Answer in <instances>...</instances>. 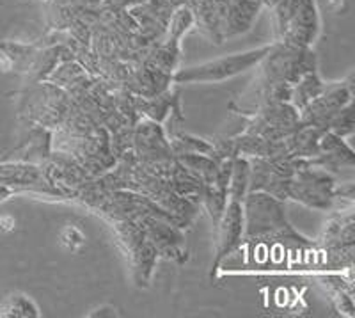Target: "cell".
<instances>
[{"instance_id":"obj_1","label":"cell","mask_w":355,"mask_h":318,"mask_svg":"<svg viewBox=\"0 0 355 318\" xmlns=\"http://www.w3.org/2000/svg\"><path fill=\"white\" fill-rule=\"evenodd\" d=\"M284 198H291L313 208L327 210L336 199V181L327 171H313L309 164L299 160L286 181Z\"/></svg>"},{"instance_id":"obj_2","label":"cell","mask_w":355,"mask_h":318,"mask_svg":"<svg viewBox=\"0 0 355 318\" xmlns=\"http://www.w3.org/2000/svg\"><path fill=\"white\" fill-rule=\"evenodd\" d=\"M270 50V47H263L259 50H250L245 53H234V56L220 57V59L210 60L205 65L194 66V68H187L178 72L173 77L174 82L178 84H194V82H222L227 78L240 75V73L247 72L254 65H258L259 60L265 59L266 52Z\"/></svg>"},{"instance_id":"obj_3","label":"cell","mask_w":355,"mask_h":318,"mask_svg":"<svg viewBox=\"0 0 355 318\" xmlns=\"http://www.w3.org/2000/svg\"><path fill=\"white\" fill-rule=\"evenodd\" d=\"M279 31L290 47H307L318 33L315 4L311 0H290L281 6Z\"/></svg>"},{"instance_id":"obj_4","label":"cell","mask_w":355,"mask_h":318,"mask_svg":"<svg viewBox=\"0 0 355 318\" xmlns=\"http://www.w3.org/2000/svg\"><path fill=\"white\" fill-rule=\"evenodd\" d=\"M352 97H354V89H352L350 82H343V84H332L325 85L322 89V93L311 100L309 103L302 109V121L306 126H315V128L323 130L329 128V123L332 117L345 109L348 103H352Z\"/></svg>"},{"instance_id":"obj_5","label":"cell","mask_w":355,"mask_h":318,"mask_svg":"<svg viewBox=\"0 0 355 318\" xmlns=\"http://www.w3.org/2000/svg\"><path fill=\"white\" fill-rule=\"evenodd\" d=\"M0 317H24V318H34L41 317L40 308L36 306V302L31 297L24 294H12L6 297V301L0 306Z\"/></svg>"},{"instance_id":"obj_6","label":"cell","mask_w":355,"mask_h":318,"mask_svg":"<svg viewBox=\"0 0 355 318\" xmlns=\"http://www.w3.org/2000/svg\"><path fill=\"white\" fill-rule=\"evenodd\" d=\"M59 244H61L62 249L77 253V251H80L82 247L85 246V235L82 233L80 228L68 224L64 226L61 230V233H59Z\"/></svg>"},{"instance_id":"obj_7","label":"cell","mask_w":355,"mask_h":318,"mask_svg":"<svg viewBox=\"0 0 355 318\" xmlns=\"http://www.w3.org/2000/svg\"><path fill=\"white\" fill-rule=\"evenodd\" d=\"M87 317H117V313L112 306H100L93 313H89Z\"/></svg>"},{"instance_id":"obj_8","label":"cell","mask_w":355,"mask_h":318,"mask_svg":"<svg viewBox=\"0 0 355 318\" xmlns=\"http://www.w3.org/2000/svg\"><path fill=\"white\" fill-rule=\"evenodd\" d=\"M0 226H2V230L4 231H11L15 228V219L11 215H2L0 217Z\"/></svg>"}]
</instances>
